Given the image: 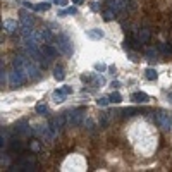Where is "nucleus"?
<instances>
[{"label": "nucleus", "instance_id": "6e6552de", "mask_svg": "<svg viewBox=\"0 0 172 172\" xmlns=\"http://www.w3.org/2000/svg\"><path fill=\"white\" fill-rule=\"evenodd\" d=\"M17 29H21V24H17V21H14V19H7L2 22V31L5 34H14L17 33Z\"/></svg>", "mask_w": 172, "mask_h": 172}, {"label": "nucleus", "instance_id": "a211bd4d", "mask_svg": "<svg viewBox=\"0 0 172 172\" xmlns=\"http://www.w3.org/2000/svg\"><path fill=\"white\" fill-rule=\"evenodd\" d=\"M157 57H158V50L157 48H148L146 50V59L148 60H157Z\"/></svg>", "mask_w": 172, "mask_h": 172}, {"label": "nucleus", "instance_id": "5701e85b", "mask_svg": "<svg viewBox=\"0 0 172 172\" xmlns=\"http://www.w3.org/2000/svg\"><path fill=\"white\" fill-rule=\"evenodd\" d=\"M114 17H115V12H114L112 9H107V10H103V19H105V21H112Z\"/></svg>", "mask_w": 172, "mask_h": 172}, {"label": "nucleus", "instance_id": "39448f33", "mask_svg": "<svg viewBox=\"0 0 172 172\" xmlns=\"http://www.w3.org/2000/svg\"><path fill=\"white\" fill-rule=\"evenodd\" d=\"M26 79H28V77L24 76V72H22L21 69L14 67L12 71L9 72V84H10V88H17V86H21Z\"/></svg>", "mask_w": 172, "mask_h": 172}, {"label": "nucleus", "instance_id": "c9c22d12", "mask_svg": "<svg viewBox=\"0 0 172 172\" xmlns=\"http://www.w3.org/2000/svg\"><path fill=\"white\" fill-rule=\"evenodd\" d=\"M84 126H88V131H93L95 129V124L91 122V120H88V122H84Z\"/></svg>", "mask_w": 172, "mask_h": 172}, {"label": "nucleus", "instance_id": "a878e982", "mask_svg": "<svg viewBox=\"0 0 172 172\" xmlns=\"http://www.w3.org/2000/svg\"><path fill=\"white\" fill-rule=\"evenodd\" d=\"M158 50L163 52V53H172V47H170V45H165V43L158 45Z\"/></svg>", "mask_w": 172, "mask_h": 172}, {"label": "nucleus", "instance_id": "9d476101", "mask_svg": "<svg viewBox=\"0 0 172 172\" xmlns=\"http://www.w3.org/2000/svg\"><path fill=\"white\" fill-rule=\"evenodd\" d=\"M14 131H16L17 134H29V133H33V129H31V126L28 124V120L17 122V124L14 126Z\"/></svg>", "mask_w": 172, "mask_h": 172}, {"label": "nucleus", "instance_id": "bb28decb", "mask_svg": "<svg viewBox=\"0 0 172 172\" xmlns=\"http://www.w3.org/2000/svg\"><path fill=\"white\" fill-rule=\"evenodd\" d=\"M96 103H98L100 107H105V105H108V103H110V98H107V96H100V98L96 100Z\"/></svg>", "mask_w": 172, "mask_h": 172}, {"label": "nucleus", "instance_id": "f8f14e48", "mask_svg": "<svg viewBox=\"0 0 172 172\" xmlns=\"http://www.w3.org/2000/svg\"><path fill=\"white\" fill-rule=\"evenodd\" d=\"M41 50H43V53H45L47 57H50V59H55V57L59 55V48L53 47V45H48V43H45V45H43Z\"/></svg>", "mask_w": 172, "mask_h": 172}, {"label": "nucleus", "instance_id": "4468645a", "mask_svg": "<svg viewBox=\"0 0 172 172\" xmlns=\"http://www.w3.org/2000/svg\"><path fill=\"white\" fill-rule=\"evenodd\" d=\"M131 100L136 102V103H146L148 102V95L143 93V91H136V93L131 95Z\"/></svg>", "mask_w": 172, "mask_h": 172}, {"label": "nucleus", "instance_id": "cd10ccee", "mask_svg": "<svg viewBox=\"0 0 172 172\" xmlns=\"http://www.w3.org/2000/svg\"><path fill=\"white\" fill-rule=\"evenodd\" d=\"M50 5H52V4H48V2H43V4H38L34 9H36V10H41V12H43V10H48V9H50Z\"/></svg>", "mask_w": 172, "mask_h": 172}, {"label": "nucleus", "instance_id": "ea45409f", "mask_svg": "<svg viewBox=\"0 0 172 172\" xmlns=\"http://www.w3.org/2000/svg\"><path fill=\"white\" fill-rule=\"evenodd\" d=\"M74 4H83V0H72Z\"/></svg>", "mask_w": 172, "mask_h": 172}, {"label": "nucleus", "instance_id": "6ab92c4d", "mask_svg": "<svg viewBox=\"0 0 172 172\" xmlns=\"http://www.w3.org/2000/svg\"><path fill=\"white\" fill-rule=\"evenodd\" d=\"M145 76H146V79H148V81H155V79H157V71H155V69H151V67H148L145 71Z\"/></svg>", "mask_w": 172, "mask_h": 172}, {"label": "nucleus", "instance_id": "aec40b11", "mask_svg": "<svg viewBox=\"0 0 172 172\" xmlns=\"http://www.w3.org/2000/svg\"><path fill=\"white\" fill-rule=\"evenodd\" d=\"M36 114H40V115H47L48 107L45 105V103H38V105H36Z\"/></svg>", "mask_w": 172, "mask_h": 172}, {"label": "nucleus", "instance_id": "7ed1b4c3", "mask_svg": "<svg viewBox=\"0 0 172 172\" xmlns=\"http://www.w3.org/2000/svg\"><path fill=\"white\" fill-rule=\"evenodd\" d=\"M57 48H59L60 53H64V55H72V41L69 40L67 34L60 33L59 36H57Z\"/></svg>", "mask_w": 172, "mask_h": 172}, {"label": "nucleus", "instance_id": "c85d7f7f", "mask_svg": "<svg viewBox=\"0 0 172 172\" xmlns=\"http://www.w3.org/2000/svg\"><path fill=\"white\" fill-rule=\"evenodd\" d=\"M136 114V108H126V110H122V115L124 117H131Z\"/></svg>", "mask_w": 172, "mask_h": 172}, {"label": "nucleus", "instance_id": "f03ea898", "mask_svg": "<svg viewBox=\"0 0 172 172\" xmlns=\"http://www.w3.org/2000/svg\"><path fill=\"white\" fill-rule=\"evenodd\" d=\"M33 129V134L34 136L41 138V139H45V141H52L53 138H55V131L52 129L50 124H38L36 127H31Z\"/></svg>", "mask_w": 172, "mask_h": 172}, {"label": "nucleus", "instance_id": "2f4dec72", "mask_svg": "<svg viewBox=\"0 0 172 172\" xmlns=\"http://www.w3.org/2000/svg\"><path fill=\"white\" fill-rule=\"evenodd\" d=\"M105 69H107V65L105 64H95V71H100V72H103V71H105Z\"/></svg>", "mask_w": 172, "mask_h": 172}, {"label": "nucleus", "instance_id": "2eb2a0df", "mask_svg": "<svg viewBox=\"0 0 172 172\" xmlns=\"http://www.w3.org/2000/svg\"><path fill=\"white\" fill-rule=\"evenodd\" d=\"M21 28H33V24H34V19H33V16H28V14H22L21 16Z\"/></svg>", "mask_w": 172, "mask_h": 172}, {"label": "nucleus", "instance_id": "58836bf2", "mask_svg": "<svg viewBox=\"0 0 172 172\" xmlns=\"http://www.w3.org/2000/svg\"><path fill=\"white\" fill-rule=\"evenodd\" d=\"M22 4H24V7H28V9H31V7H33V5L29 4V2H22Z\"/></svg>", "mask_w": 172, "mask_h": 172}, {"label": "nucleus", "instance_id": "412c9836", "mask_svg": "<svg viewBox=\"0 0 172 172\" xmlns=\"http://www.w3.org/2000/svg\"><path fill=\"white\" fill-rule=\"evenodd\" d=\"M53 100H55L57 103H62L65 100V93H62L60 90H57L55 93H53Z\"/></svg>", "mask_w": 172, "mask_h": 172}, {"label": "nucleus", "instance_id": "7c9ffc66", "mask_svg": "<svg viewBox=\"0 0 172 172\" xmlns=\"http://www.w3.org/2000/svg\"><path fill=\"white\" fill-rule=\"evenodd\" d=\"M81 81L83 83H90V81H93V76H90V74H81Z\"/></svg>", "mask_w": 172, "mask_h": 172}, {"label": "nucleus", "instance_id": "e433bc0d", "mask_svg": "<svg viewBox=\"0 0 172 172\" xmlns=\"http://www.w3.org/2000/svg\"><path fill=\"white\" fill-rule=\"evenodd\" d=\"M65 12H67V14H76L77 10H76V9L72 7V9H67V10H65Z\"/></svg>", "mask_w": 172, "mask_h": 172}, {"label": "nucleus", "instance_id": "1a4fd4ad", "mask_svg": "<svg viewBox=\"0 0 172 172\" xmlns=\"http://www.w3.org/2000/svg\"><path fill=\"white\" fill-rule=\"evenodd\" d=\"M64 122H65V119L62 115H55V117H52V119H50L48 124L52 126V129H53L55 133H60V131L64 129Z\"/></svg>", "mask_w": 172, "mask_h": 172}, {"label": "nucleus", "instance_id": "f257e3e1", "mask_svg": "<svg viewBox=\"0 0 172 172\" xmlns=\"http://www.w3.org/2000/svg\"><path fill=\"white\" fill-rule=\"evenodd\" d=\"M12 64L16 69H21L24 76L29 79V81H34V79H38L40 77V67H38V62H34L33 59H26L22 55H17L14 57Z\"/></svg>", "mask_w": 172, "mask_h": 172}, {"label": "nucleus", "instance_id": "ddd939ff", "mask_svg": "<svg viewBox=\"0 0 172 172\" xmlns=\"http://www.w3.org/2000/svg\"><path fill=\"white\" fill-rule=\"evenodd\" d=\"M150 29H146V28H143V29L138 31V36H136V41L139 43H146L148 40H150Z\"/></svg>", "mask_w": 172, "mask_h": 172}, {"label": "nucleus", "instance_id": "f704fd0d", "mask_svg": "<svg viewBox=\"0 0 172 172\" xmlns=\"http://www.w3.org/2000/svg\"><path fill=\"white\" fill-rule=\"evenodd\" d=\"M93 84L95 86H102L103 84V77H96V79L93 81Z\"/></svg>", "mask_w": 172, "mask_h": 172}, {"label": "nucleus", "instance_id": "393cba45", "mask_svg": "<svg viewBox=\"0 0 172 172\" xmlns=\"http://www.w3.org/2000/svg\"><path fill=\"white\" fill-rule=\"evenodd\" d=\"M41 36H43V41L48 43V41L52 40V33H50V29H41Z\"/></svg>", "mask_w": 172, "mask_h": 172}, {"label": "nucleus", "instance_id": "9b49d317", "mask_svg": "<svg viewBox=\"0 0 172 172\" xmlns=\"http://www.w3.org/2000/svg\"><path fill=\"white\" fill-rule=\"evenodd\" d=\"M107 2H108V9H112L115 14L122 12V10L126 9V4H127L126 0H107Z\"/></svg>", "mask_w": 172, "mask_h": 172}, {"label": "nucleus", "instance_id": "dca6fc26", "mask_svg": "<svg viewBox=\"0 0 172 172\" xmlns=\"http://www.w3.org/2000/svg\"><path fill=\"white\" fill-rule=\"evenodd\" d=\"M86 36L91 40H100V38H103V31L102 29H90V31H86Z\"/></svg>", "mask_w": 172, "mask_h": 172}, {"label": "nucleus", "instance_id": "423d86ee", "mask_svg": "<svg viewBox=\"0 0 172 172\" xmlns=\"http://www.w3.org/2000/svg\"><path fill=\"white\" fill-rule=\"evenodd\" d=\"M83 120H84V114H83V108H76V110L67 112V124L76 127V126H81Z\"/></svg>", "mask_w": 172, "mask_h": 172}, {"label": "nucleus", "instance_id": "b1692460", "mask_svg": "<svg viewBox=\"0 0 172 172\" xmlns=\"http://www.w3.org/2000/svg\"><path fill=\"white\" fill-rule=\"evenodd\" d=\"M108 98H110V103H120V102H122V96H120L117 91H114V93H112Z\"/></svg>", "mask_w": 172, "mask_h": 172}, {"label": "nucleus", "instance_id": "f3484780", "mask_svg": "<svg viewBox=\"0 0 172 172\" xmlns=\"http://www.w3.org/2000/svg\"><path fill=\"white\" fill-rule=\"evenodd\" d=\"M9 145H10V148H12L14 151H22V150H24V145H22L19 139H10Z\"/></svg>", "mask_w": 172, "mask_h": 172}, {"label": "nucleus", "instance_id": "473e14b6", "mask_svg": "<svg viewBox=\"0 0 172 172\" xmlns=\"http://www.w3.org/2000/svg\"><path fill=\"white\" fill-rule=\"evenodd\" d=\"M53 4H57L59 7H65L69 4V0H53Z\"/></svg>", "mask_w": 172, "mask_h": 172}, {"label": "nucleus", "instance_id": "4c0bfd02", "mask_svg": "<svg viewBox=\"0 0 172 172\" xmlns=\"http://www.w3.org/2000/svg\"><path fill=\"white\" fill-rule=\"evenodd\" d=\"M110 86H112V88H119L120 84H119V81H112V84H110Z\"/></svg>", "mask_w": 172, "mask_h": 172}, {"label": "nucleus", "instance_id": "72a5a7b5", "mask_svg": "<svg viewBox=\"0 0 172 172\" xmlns=\"http://www.w3.org/2000/svg\"><path fill=\"white\" fill-rule=\"evenodd\" d=\"M60 91H62V93H65V95H71V93H72V88H71V86H64Z\"/></svg>", "mask_w": 172, "mask_h": 172}, {"label": "nucleus", "instance_id": "0eeeda50", "mask_svg": "<svg viewBox=\"0 0 172 172\" xmlns=\"http://www.w3.org/2000/svg\"><path fill=\"white\" fill-rule=\"evenodd\" d=\"M155 119H157L158 126L163 129V131H170V127H172V119H170V115H169L167 112L158 110V112H157V115H155Z\"/></svg>", "mask_w": 172, "mask_h": 172}, {"label": "nucleus", "instance_id": "4be33fe9", "mask_svg": "<svg viewBox=\"0 0 172 172\" xmlns=\"http://www.w3.org/2000/svg\"><path fill=\"white\" fill-rule=\"evenodd\" d=\"M53 77H55L57 81H64V71H62V69L60 67H55V71H53Z\"/></svg>", "mask_w": 172, "mask_h": 172}, {"label": "nucleus", "instance_id": "20e7f679", "mask_svg": "<svg viewBox=\"0 0 172 172\" xmlns=\"http://www.w3.org/2000/svg\"><path fill=\"white\" fill-rule=\"evenodd\" d=\"M34 165H36V160H34L33 155H22L16 162L14 169H16V170H31Z\"/></svg>", "mask_w": 172, "mask_h": 172}, {"label": "nucleus", "instance_id": "a19ab883", "mask_svg": "<svg viewBox=\"0 0 172 172\" xmlns=\"http://www.w3.org/2000/svg\"><path fill=\"white\" fill-rule=\"evenodd\" d=\"M126 2H131V0H126Z\"/></svg>", "mask_w": 172, "mask_h": 172}, {"label": "nucleus", "instance_id": "c756f323", "mask_svg": "<svg viewBox=\"0 0 172 172\" xmlns=\"http://www.w3.org/2000/svg\"><path fill=\"white\" fill-rule=\"evenodd\" d=\"M105 124H107V112H103L100 115V127H105Z\"/></svg>", "mask_w": 172, "mask_h": 172}]
</instances>
